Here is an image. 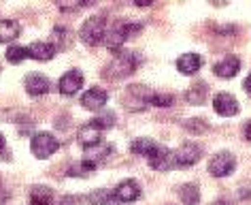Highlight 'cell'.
<instances>
[{
  "mask_svg": "<svg viewBox=\"0 0 251 205\" xmlns=\"http://www.w3.org/2000/svg\"><path fill=\"white\" fill-rule=\"evenodd\" d=\"M81 86H83V75H81L79 71H68V73H64V75L60 77V82H58L60 92H62V94H66V96H71V94H75V92H79Z\"/></svg>",
  "mask_w": 251,
  "mask_h": 205,
  "instance_id": "9",
  "label": "cell"
},
{
  "mask_svg": "<svg viewBox=\"0 0 251 205\" xmlns=\"http://www.w3.org/2000/svg\"><path fill=\"white\" fill-rule=\"evenodd\" d=\"M28 58V47H20V45H13L7 49V60L11 64H20L22 60Z\"/></svg>",
  "mask_w": 251,
  "mask_h": 205,
  "instance_id": "20",
  "label": "cell"
},
{
  "mask_svg": "<svg viewBox=\"0 0 251 205\" xmlns=\"http://www.w3.org/2000/svg\"><path fill=\"white\" fill-rule=\"evenodd\" d=\"M234 167H236V160H234V156H232L230 152H219V154H215V156L211 158L209 173L213 177H226V176H230V173L234 171Z\"/></svg>",
  "mask_w": 251,
  "mask_h": 205,
  "instance_id": "4",
  "label": "cell"
},
{
  "mask_svg": "<svg viewBox=\"0 0 251 205\" xmlns=\"http://www.w3.org/2000/svg\"><path fill=\"white\" fill-rule=\"evenodd\" d=\"M55 56V47L51 43H45V41H36L32 45H28V58H34V60H51Z\"/></svg>",
  "mask_w": 251,
  "mask_h": 205,
  "instance_id": "14",
  "label": "cell"
},
{
  "mask_svg": "<svg viewBox=\"0 0 251 205\" xmlns=\"http://www.w3.org/2000/svg\"><path fill=\"white\" fill-rule=\"evenodd\" d=\"M200 156H202V150H200V146L192 144V141H187V144H183L177 152H175V163H177L179 167H192V165L198 163Z\"/></svg>",
  "mask_w": 251,
  "mask_h": 205,
  "instance_id": "6",
  "label": "cell"
},
{
  "mask_svg": "<svg viewBox=\"0 0 251 205\" xmlns=\"http://www.w3.org/2000/svg\"><path fill=\"white\" fill-rule=\"evenodd\" d=\"M92 126H96L98 130H104V128H111L113 124H115V114L113 111H106V114L102 116H98V117H94V120L90 122Z\"/></svg>",
  "mask_w": 251,
  "mask_h": 205,
  "instance_id": "22",
  "label": "cell"
},
{
  "mask_svg": "<svg viewBox=\"0 0 251 205\" xmlns=\"http://www.w3.org/2000/svg\"><path fill=\"white\" fill-rule=\"evenodd\" d=\"M151 103L155 105V107H168V105H173V96H168V94H153Z\"/></svg>",
  "mask_w": 251,
  "mask_h": 205,
  "instance_id": "25",
  "label": "cell"
},
{
  "mask_svg": "<svg viewBox=\"0 0 251 205\" xmlns=\"http://www.w3.org/2000/svg\"><path fill=\"white\" fill-rule=\"evenodd\" d=\"M243 86H245V90H247V94L251 96V75H249L247 79H245V84H243Z\"/></svg>",
  "mask_w": 251,
  "mask_h": 205,
  "instance_id": "27",
  "label": "cell"
},
{
  "mask_svg": "<svg viewBox=\"0 0 251 205\" xmlns=\"http://www.w3.org/2000/svg\"><path fill=\"white\" fill-rule=\"evenodd\" d=\"M155 141H151V139H139V141H134L132 144V152L134 154H141V156H149L153 150H155Z\"/></svg>",
  "mask_w": 251,
  "mask_h": 205,
  "instance_id": "19",
  "label": "cell"
},
{
  "mask_svg": "<svg viewBox=\"0 0 251 205\" xmlns=\"http://www.w3.org/2000/svg\"><path fill=\"white\" fill-rule=\"evenodd\" d=\"M77 141H79V146H83L85 150H90V147H94V146H100V141H102V139H100V130L96 126L85 124V126L79 128Z\"/></svg>",
  "mask_w": 251,
  "mask_h": 205,
  "instance_id": "13",
  "label": "cell"
},
{
  "mask_svg": "<svg viewBox=\"0 0 251 205\" xmlns=\"http://www.w3.org/2000/svg\"><path fill=\"white\" fill-rule=\"evenodd\" d=\"M141 62H143V58L136 52H119L115 56V60H113V64L109 66V73H106V75L109 77H126V75H130V73H134Z\"/></svg>",
  "mask_w": 251,
  "mask_h": 205,
  "instance_id": "1",
  "label": "cell"
},
{
  "mask_svg": "<svg viewBox=\"0 0 251 205\" xmlns=\"http://www.w3.org/2000/svg\"><path fill=\"white\" fill-rule=\"evenodd\" d=\"M20 24L15 20H0V43H7L13 41L20 36Z\"/></svg>",
  "mask_w": 251,
  "mask_h": 205,
  "instance_id": "17",
  "label": "cell"
},
{
  "mask_svg": "<svg viewBox=\"0 0 251 205\" xmlns=\"http://www.w3.org/2000/svg\"><path fill=\"white\" fill-rule=\"evenodd\" d=\"M245 135H247V139L251 141V120L247 122V126H245Z\"/></svg>",
  "mask_w": 251,
  "mask_h": 205,
  "instance_id": "28",
  "label": "cell"
},
{
  "mask_svg": "<svg viewBox=\"0 0 251 205\" xmlns=\"http://www.w3.org/2000/svg\"><path fill=\"white\" fill-rule=\"evenodd\" d=\"M213 109H215L219 116L230 117V116L238 114V103H236L234 96L228 94V92H219V94L213 98Z\"/></svg>",
  "mask_w": 251,
  "mask_h": 205,
  "instance_id": "7",
  "label": "cell"
},
{
  "mask_svg": "<svg viewBox=\"0 0 251 205\" xmlns=\"http://www.w3.org/2000/svg\"><path fill=\"white\" fill-rule=\"evenodd\" d=\"M104 103H106V92L102 88H92L81 96V105H83L85 109H92V111L102 109Z\"/></svg>",
  "mask_w": 251,
  "mask_h": 205,
  "instance_id": "12",
  "label": "cell"
},
{
  "mask_svg": "<svg viewBox=\"0 0 251 205\" xmlns=\"http://www.w3.org/2000/svg\"><path fill=\"white\" fill-rule=\"evenodd\" d=\"M24 86H26L28 94L41 96L49 90V79L45 75H41V73H30V75H26V79H24Z\"/></svg>",
  "mask_w": 251,
  "mask_h": 205,
  "instance_id": "11",
  "label": "cell"
},
{
  "mask_svg": "<svg viewBox=\"0 0 251 205\" xmlns=\"http://www.w3.org/2000/svg\"><path fill=\"white\" fill-rule=\"evenodd\" d=\"M141 26L139 24H132V22H128V24H119V26H115L111 30L109 34H106V45H109L111 49H119L126 43V39H128L132 32H139Z\"/></svg>",
  "mask_w": 251,
  "mask_h": 205,
  "instance_id": "5",
  "label": "cell"
},
{
  "mask_svg": "<svg viewBox=\"0 0 251 205\" xmlns=\"http://www.w3.org/2000/svg\"><path fill=\"white\" fill-rule=\"evenodd\" d=\"M200 66H202V58L198 54H183L177 60V68L183 75H194V73H198Z\"/></svg>",
  "mask_w": 251,
  "mask_h": 205,
  "instance_id": "15",
  "label": "cell"
},
{
  "mask_svg": "<svg viewBox=\"0 0 251 205\" xmlns=\"http://www.w3.org/2000/svg\"><path fill=\"white\" fill-rule=\"evenodd\" d=\"M238 68H241V60L236 58V56H226L224 60H219L215 66H213V71H215L217 77H224V79H230L234 77L238 73Z\"/></svg>",
  "mask_w": 251,
  "mask_h": 205,
  "instance_id": "10",
  "label": "cell"
},
{
  "mask_svg": "<svg viewBox=\"0 0 251 205\" xmlns=\"http://www.w3.org/2000/svg\"><path fill=\"white\" fill-rule=\"evenodd\" d=\"M115 201L119 203H132L141 197V188L134 179H126V182H119L117 188H115Z\"/></svg>",
  "mask_w": 251,
  "mask_h": 205,
  "instance_id": "8",
  "label": "cell"
},
{
  "mask_svg": "<svg viewBox=\"0 0 251 205\" xmlns=\"http://www.w3.org/2000/svg\"><path fill=\"white\" fill-rule=\"evenodd\" d=\"M104 34H106V20L102 15H94L90 20H85V24L79 30L81 41L87 43V45H98L104 39Z\"/></svg>",
  "mask_w": 251,
  "mask_h": 205,
  "instance_id": "2",
  "label": "cell"
},
{
  "mask_svg": "<svg viewBox=\"0 0 251 205\" xmlns=\"http://www.w3.org/2000/svg\"><path fill=\"white\" fill-rule=\"evenodd\" d=\"M2 150H4V137L0 135V152H2Z\"/></svg>",
  "mask_w": 251,
  "mask_h": 205,
  "instance_id": "29",
  "label": "cell"
},
{
  "mask_svg": "<svg viewBox=\"0 0 251 205\" xmlns=\"http://www.w3.org/2000/svg\"><path fill=\"white\" fill-rule=\"evenodd\" d=\"M147 160H149V165H151L153 169L162 171V169H166V167H168V160H171V152H168L166 147L155 146V150H153L151 154H149Z\"/></svg>",
  "mask_w": 251,
  "mask_h": 205,
  "instance_id": "16",
  "label": "cell"
},
{
  "mask_svg": "<svg viewBox=\"0 0 251 205\" xmlns=\"http://www.w3.org/2000/svg\"><path fill=\"white\" fill-rule=\"evenodd\" d=\"M32 201L34 205H51V190L47 186H41V188L32 190Z\"/></svg>",
  "mask_w": 251,
  "mask_h": 205,
  "instance_id": "21",
  "label": "cell"
},
{
  "mask_svg": "<svg viewBox=\"0 0 251 205\" xmlns=\"http://www.w3.org/2000/svg\"><path fill=\"white\" fill-rule=\"evenodd\" d=\"M90 199H92V201L96 203V205H106V203H109V195H106L104 190H98L96 195H92Z\"/></svg>",
  "mask_w": 251,
  "mask_h": 205,
  "instance_id": "26",
  "label": "cell"
},
{
  "mask_svg": "<svg viewBox=\"0 0 251 205\" xmlns=\"http://www.w3.org/2000/svg\"><path fill=\"white\" fill-rule=\"evenodd\" d=\"M179 197H181V201H183V205H198L200 190L196 184H185L183 188L179 190Z\"/></svg>",
  "mask_w": 251,
  "mask_h": 205,
  "instance_id": "18",
  "label": "cell"
},
{
  "mask_svg": "<svg viewBox=\"0 0 251 205\" xmlns=\"http://www.w3.org/2000/svg\"><path fill=\"white\" fill-rule=\"evenodd\" d=\"M187 101H192L196 105H202L204 103V84H198L194 90L187 92Z\"/></svg>",
  "mask_w": 251,
  "mask_h": 205,
  "instance_id": "23",
  "label": "cell"
},
{
  "mask_svg": "<svg viewBox=\"0 0 251 205\" xmlns=\"http://www.w3.org/2000/svg\"><path fill=\"white\" fill-rule=\"evenodd\" d=\"M94 169H96V165L90 163V160H83V163H81V165L77 167V169L73 167V169L68 171V176H87V173L94 171Z\"/></svg>",
  "mask_w": 251,
  "mask_h": 205,
  "instance_id": "24",
  "label": "cell"
},
{
  "mask_svg": "<svg viewBox=\"0 0 251 205\" xmlns=\"http://www.w3.org/2000/svg\"><path fill=\"white\" fill-rule=\"evenodd\" d=\"M30 147H32V154L36 158H49L51 154H55V150L60 147V141L55 139V137L51 133H36L32 137V144H30Z\"/></svg>",
  "mask_w": 251,
  "mask_h": 205,
  "instance_id": "3",
  "label": "cell"
}]
</instances>
